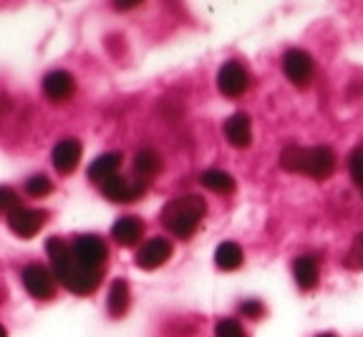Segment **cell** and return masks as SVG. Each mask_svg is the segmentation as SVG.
Here are the masks:
<instances>
[{"instance_id": "1", "label": "cell", "mask_w": 363, "mask_h": 337, "mask_svg": "<svg viewBox=\"0 0 363 337\" xmlns=\"http://www.w3.org/2000/svg\"><path fill=\"white\" fill-rule=\"evenodd\" d=\"M45 252L51 257V267L56 272V282H61L68 292L74 295H91L101 282V275L96 272H86L84 267H79V262L71 254V247L66 242H61L58 236H51L45 242Z\"/></svg>"}, {"instance_id": "2", "label": "cell", "mask_w": 363, "mask_h": 337, "mask_svg": "<svg viewBox=\"0 0 363 337\" xmlns=\"http://www.w3.org/2000/svg\"><path fill=\"white\" fill-rule=\"evenodd\" d=\"M280 166L285 171H290V174H308L313 179H328L335 168V154L328 147L303 149L290 144L280 154Z\"/></svg>"}, {"instance_id": "3", "label": "cell", "mask_w": 363, "mask_h": 337, "mask_svg": "<svg viewBox=\"0 0 363 337\" xmlns=\"http://www.w3.org/2000/svg\"><path fill=\"white\" fill-rule=\"evenodd\" d=\"M204 212H207L204 199L194 197V194H187V197H177L167 204L164 212H162V222H164V227L174 236L189 239V236L197 232Z\"/></svg>"}, {"instance_id": "4", "label": "cell", "mask_w": 363, "mask_h": 337, "mask_svg": "<svg viewBox=\"0 0 363 337\" xmlns=\"http://www.w3.org/2000/svg\"><path fill=\"white\" fill-rule=\"evenodd\" d=\"M71 254L79 262V267H84L86 272H96L104 275V264H106V244L101 242V236L96 234H81L71 244Z\"/></svg>"}, {"instance_id": "5", "label": "cell", "mask_w": 363, "mask_h": 337, "mask_svg": "<svg viewBox=\"0 0 363 337\" xmlns=\"http://www.w3.org/2000/svg\"><path fill=\"white\" fill-rule=\"evenodd\" d=\"M45 219H48V212L43 209H28V207H18L16 212L8 214V227L13 229V234L23 236V239H30L43 229Z\"/></svg>"}, {"instance_id": "6", "label": "cell", "mask_w": 363, "mask_h": 337, "mask_svg": "<svg viewBox=\"0 0 363 337\" xmlns=\"http://www.w3.org/2000/svg\"><path fill=\"white\" fill-rule=\"evenodd\" d=\"M23 285H26L30 297L35 299L56 297V277L45 270V267H40V264H28L23 270Z\"/></svg>"}, {"instance_id": "7", "label": "cell", "mask_w": 363, "mask_h": 337, "mask_svg": "<svg viewBox=\"0 0 363 337\" xmlns=\"http://www.w3.org/2000/svg\"><path fill=\"white\" fill-rule=\"evenodd\" d=\"M247 86H250V76L240 63L230 61L220 68V74H217V88L225 96L238 98V96H242L245 91H247Z\"/></svg>"}, {"instance_id": "8", "label": "cell", "mask_w": 363, "mask_h": 337, "mask_svg": "<svg viewBox=\"0 0 363 337\" xmlns=\"http://www.w3.org/2000/svg\"><path fill=\"white\" fill-rule=\"evenodd\" d=\"M101 191L108 202L126 204V202H134L136 197H142L144 191H147V181H136L134 184V181L116 174L113 179H108L106 184H101Z\"/></svg>"}, {"instance_id": "9", "label": "cell", "mask_w": 363, "mask_h": 337, "mask_svg": "<svg viewBox=\"0 0 363 337\" xmlns=\"http://www.w3.org/2000/svg\"><path fill=\"white\" fill-rule=\"evenodd\" d=\"M283 68H285V76H288L295 86H308V84H311V76H313L311 53L301 51V48H293V51L285 53Z\"/></svg>"}, {"instance_id": "10", "label": "cell", "mask_w": 363, "mask_h": 337, "mask_svg": "<svg viewBox=\"0 0 363 337\" xmlns=\"http://www.w3.org/2000/svg\"><path fill=\"white\" fill-rule=\"evenodd\" d=\"M169 257H172L169 239H167V236H154V239H149V242L139 249L136 264H139L142 270H157V267H162Z\"/></svg>"}, {"instance_id": "11", "label": "cell", "mask_w": 363, "mask_h": 337, "mask_svg": "<svg viewBox=\"0 0 363 337\" xmlns=\"http://www.w3.org/2000/svg\"><path fill=\"white\" fill-rule=\"evenodd\" d=\"M74 76L68 71H51V74L43 79V93L51 98L53 103H63L74 96Z\"/></svg>"}, {"instance_id": "12", "label": "cell", "mask_w": 363, "mask_h": 337, "mask_svg": "<svg viewBox=\"0 0 363 337\" xmlns=\"http://www.w3.org/2000/svg\"><path fill=\"white\" fill-rule=\"evenodd\" d=\"M225 136L235 149H247L252 144V124H250L247 113H235L227 118Z\"/></svg>"}, {"instance_id": "13", "label": "cell", "mask_w": 363, "mask_h": 337, "mask_svg": "<svg viewBox=\"0 0 363 337\" xmlns=\"http://www.w3.org/2000/svg\"><path fill=\"white\" fill-rule=\"evenodd\" d=\"M79 159H81V144L76 139L58 141L56 149H53V166L61 174H71L79 166Z\"/></svg>"}, {"instance_id": "14", "label": "cell", "mask_w": 363, "mask_h": 337, "mask_svg": "<svg viewBox=\"0 0 363 337\" xmlns=\"http://www.w3.org/2000/svg\"><path fill=\"white\" fill-rule=\"evenodd\" d=\"M119 166H121V154H116V152L101 154V156H99L96 161H91V166H89V179L96 181V184H106L108 179H113V176H116Z\"/></svg>"}, {"instance_id": "15", "label": "cell", "mask_w": 363, "mask_h": 337, "mask_svg": "<svg viewBox=\"0 0 363 337\" xmlns=\"http://www.w3.org/2000/svg\"><path fill=\"white\" fill-rule=\"evenodd\" d=\"M144 234V224L142 219H136V217H121L111 229V236L121 247H134Z\"/></svg>"}, {"instance_id": "16", "label": "cell", "mask_w": 363, "mask_h": 337, "mask_svg": "<svg viewBox=\"0 0 363 337\" xmlns=\"http://www.w3.org/2000/svg\"><path fill=\"white\" fill-rule=\"evenodd\" d=\"M162 171V159L154 149H142V152L134 156V174L142 181H149Z\"/></svg>"}, {"instance_id": "17", "label": "cell", "mask_w": 363, "mask_h": 337, "mask_svg": "<svg viewBox=\"0 0 363 337\" xmlns=\"http://www.w3.org/2000/svg\"><path fill=\"white\" fill-rule=\"evenodd\" d=\"M108 315L111 317H124L126 309H129V285L126 280H113L111 282V290H108Z\"/></svg>"}, {"instance_id": "18", "label": "cell", "mask_w": 363, "mask_h": 337, "mask_svg": "<svg viewBox=\"0 0 363 337\" xmlns=\"http://www.w3.org/2000/svg\"><path fill=\"white\" fill-rule=\"evenodd\" d=\"M293 275L301 290H313L318 285V262L313 257H298L293 262Z\"/></svg>"}, {"instance_id": "19", "label": "cell", "mask_w": 363, "mask_h": 337, "mask_svg": "<svg viewBox=\"0 0 363 337\" xmlns=\"http://www.w3.org/2000/svg\"><path fill=\"white\" fill-rule=\"evenodd\" d=\"M215 262H217V267H220V270H225V272L238 270L240 264H242V249H240L235 242L220 244V247H217V252H215Z\"/></svg>"}, {"instance_id": "20", "label": "cell", "mask_w": 363, "mask_h": 337, "mask_svg": "<svg viewBox=\"0 0 363 337\" xmlns=\"http://www.w3.org/2000/svg\"><path fill=\"white\" fill-rule=\"evenodd\" d=\"M202 186H207L215 194H233L235 191V179L227 171H220V168H210L202 174Z\"/></svg>"}, {"instance_id": "21", "label": "cell", "mask_w": 363, "mask_h": 337, "mask_svg": "<svg viewBox=\"0 0 363 337\" xmlns=\"http://www.w3.org/2000/svg\"><path fill=\"white\" fill-rule=\"evenodd\" d=\"M343 264H346L348 270H363V232L361 234H356V239H353V244H351V249H348Z\"/></svg>"}, {"instance_id": "22", "label": "cell", "mask_w": 363, "mask_h": 337, "mask_svg": "<svg viewBox=\"0 0 363 337\" xmlns=\"http://www.w3.org/2000/svg\"><path fill=\"white\" fill-rule=\"evenodd\" d=\"M51 189H53V184L45 174H35L26 181V191H28L30 197H45V194H51Z\"/></svg>"}, {"instance_id": "23", "label": "cell", "mask_w": 363, "mask_h": 337, "mask_svg": "<svg viewBox=\"0 0 363 337\" xmlns=\"http://www.w3.org/2000/svg\"><path fill=\"white\" fill-rule=\"evenodd\" d=\"M348 171H351L353 181H356L363 191V144L353 149L351 156H348Z\"/></svg>"}, {"instance_id": "24", "label": "cell", "mask_w": 363, "mask_h": 337, "mask_svg": "<svg viewBox=\"0 0 363 337\" xmlns=\"http://www.w3.org/2000/svg\"><path fill=\"white\" fill-rule=\"evenodd\" d=\"M21 207L18 204V194L11 186H0V214H11Z\"/></svg>"}, {"instance_id": "25", "label": "cell", "mask_w": 363, "mask_h": 337, "mask_svg": "<svg viewBox=\"0 0 363 337\" xmlns=\"http://www.w3.org/2000/svg\"><path fill=\"white\" fill-rule=\"evenodd\" d=\"M215 337H247L235 320H220L215 327Z\"/></svg>"}, {"instance_id": "26", "label": "cell", "mask_w": 363, "mask_h": 337, "mask_svg": "<svg viewBox=\"0 0 363 337\" xmlns=\"http://www.w3.org/2000/svg\"><path fill=\"white\" fill-rule=\"evenodd\" d=\"M240 312L245 317H260L262 315V302H255V299H250V302L240 304Z\"/></svg>"}, {"instance_id": "27", "label": "cell", "mask_w": 363, "mask_h": 337, "mask_svg": "<svg viewBox=\"0 0 363 337\" xmlns=\"http://www.w3.org/2000/svg\"><path fill=\"white\" fill-rule=\"evenodd\" d=\"M116 11H131V8H139V3H113Z\"/></svg>"}, {"instance_id": "28", "label": "cell", "mask_w": 363, "mask_h": 337, "mask_svg": "<svg viewBox=\"0 0 363 337\" xmlns=\"http://www.w3.org/2000/svg\"><path fill=\"white\" fill-rule=\"evenodd\" d=\"M0 337H8V332H6V327H0Z\"/></svg>"}, {"instance_id": "29", "label": "cell", "mask_w": 363, "mask_h": 337, "mask_svg": "<svg viewBox=\"0 0 363 337\" xmlns=\"http://www.w3.org/2000/svg\"><path fill=\"white\" fill-rule=\"evenodd\" d=\"M318 337H335L333 332H323V335H318Z\"/></svg>"}]
</instances>
